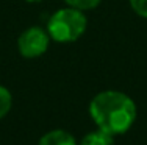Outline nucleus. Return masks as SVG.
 Wrapping results in <instances>:
<instances>
[{
	"label": "nucleus",
	"instance_id": "nucleus-1",
	"mask_svg": "<svg viewBox=\"0 0 147 145\" xmlns=\"http://www.w3.org/2000/svg\"><path fill=\"white\" fill-rule=\"evenodd\" d=\"M136 114V103L121 91H102L94 95L89 103L92 122L111 136L127 133L135 123Z\"/></svg>",
	"mask_w": 147,
	"mask_h": 145
},
{
	"label": "nucleus",
	"instance_id": "nucleus-2",
	"mask_svg": "<svg viewBox=\"0 0 147 145\" xmlns=\"http://www.w3.org/2000/svg\"><path fill=\"white\" fill-rule=\"evenodd\" d=\"M86 27H88V19L85 16V11L66 6L50 16L45 30L52 41L67 44L80 39L85 34Z\"/></svg>",
	"mask_w": 147,
	"mask_h": 145
},
{
	"label": "nucleus",
	"instance_id": "nucleus-3",
	"mask_svg": "<svg viewBox=\"0 0 147 145\" xmlns=\"http://www.w3.org/2000/svg\"><path fill=\"white\" fill-rule=\"evenodd\" d=\"M50 41L52 39L47 30L41 28V27H30L25 31L20 33L19 39H17V50H19L20 56L27 58V59H34V58L42 56L49 50Z\"/></svg>",
	"mask_w": 147,
	"mask_h": 145
},
{
	"label": "nucleus",
	"instance_id": "nucleus-4",
	"mask_svg": "<svg viewBox=\"0 0 147 145\" xmlns=\"http://www.w3.org/2000/svg\"><path fill=\"white\" fill-rule=\"evenodd\" d=\"M38 145H77V140L66 130H52L41 137Z\"/></svg>",
	"mask_w": 147,
	"mask_h": 145
},
{
	"label": "nucleus",
	"instance_id": "nucleus-5",
	"mask_svg": "<svg viewBox=\"0 0 147 145\" xmlns=\"http://www.w3.org/2000/svg\"><path fill=\"white\" fill-rule=\"evenodd\" d=\"M80 145H114V136L97 128L96 131H91L86 134L82 139Z\"/></svg>",
	"mask_w": 147,
	"mask_h": 145
},
{
	"label": "nucleus",
	"instance_id": "nucleus-6",
	"mask_svg": "<svg viewBox=\"0 0 147 145\" xmlns=\"http://www.w3.org/2000/svg\"><path fill=\"white\" fill-rule=\"evenodd\" d=\"M13 106V95L5 86L0 84V120L5 116H8V112L11 111Z\"/></svg>",
	"mask_w": 147,
	"mask_h": 145
},
{
	"label": "nucleus",
	"instance_id": "nucleus-7",
	"mask_svg": "<svg viewBox=\"0 0 147 145\" xmlns=\"http://www.w3.org/2000/svg\"><path fill=\"white\" fill-rule=\"evenodd\" d=\"M67 6H72V8H77L80 11H89V9H94L100 5L102 0H64Z\"/></svg>",
	"mask_w": 147,
	"mask_h": 145
},
{
	"label": "nucleus",
	"instance_id": "nucleus-8",
	"mask_svg": "<svg viewBox=\"0 0 147 145\" xmlns=\"http://www.w3.org/2000/svg\"><path fill=\"white\" fill-rule=\"evenodd\" d=\"M128 2L136 14L142 19H147V0H128Z\"/></svg>",
	"mask_w": 147,
	"mask_h": 145
},
{
	"label": "nucleus",
	"instance_id": "nucleus-9",
	"mask_svg": "<svg viewBox=\"0 0 147 145\" xmlns=\"http://www.w3.org/2000/svg\"><path fill=\"white\" fill-rule=\"evenodd\" d=\"M25 2H41V0H25Z\"/></svg>",
	"mask_w": 147,
	"mask_h": 145
}]
</instances>
